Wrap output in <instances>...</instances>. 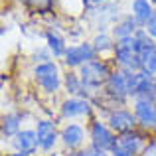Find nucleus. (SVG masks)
<instances>
[{"label":"nucleus","mask_w":156,"mask_h":156,"mask_svg":"<svg viewBox=\"0 0 156 156\" xmlns=\"http://www.w3.org/2000/svg\"><path fill=\"white\" fill-rule=\"evenodd\" d=\"M138 71H125V69H113L105 83V95L109 97L113 103H125L126 99H134L136 97V75Z\"/></svg>","instance_id":"nucleus-1"},{"label":"nucleus","mask_w":156,"mask_h":156,"mask_svg":"<svg viewBox=\"0 0 156 156\" xmlns=\"http://www.w3.org/2000/svg\"><path fill=\"white\" fill-rule=\"evenodd\" d=\"M77 73H79L81 81H83L85 97H87V99H93V97H95V91H99L101 87H105V83H107V79H109V75L113 73V69H111V65L107 63L105 59H99V57H97V59L81 65Z\"/></svg>","instance_id":"nucleus-2"},{"label":"nucleus","mask_w":156,"mask_h":156,"mask_svg":"<svg viewBox=\"0 0 156 156\" xmlns=\"http://www.w3.org/2000/svg\"><path fill=\"white\" fill-rule=\"evenodd\" d=\"M32 75H34V81L38 83V87L42 89L46 95H55L59 91V87L63 85V79H61V71L57 61H44V63H36L34 69H32Z\"/></svg>","instance_id":"nucleus-3"},{"label":"nucleus","mask_w":156,"mask_h":156,"mask_svg":"<svg viewBox=\"0 0 156 156\" xmlns=\"http://www.w3.org/2000/svg\"><path fill=\"white\" fill-rule=\"evenodd\" d=\"M144 133L146 130H130V133L119 134L111 154L113 156H140L142 150L148 144L144 138Z\"/></svg>","instance_id":"nucleus-4"},{"label":"nucleus","mask_w":156,"mask_h":156,"mask_svg":"<svg viewBox=\"0 0 156 156\" xmlns=\"http://www.w3.org/2000/svg\"><path fill=\"white\" fill-rule=\"evenodd\" d=\"M89 142H91V148L101 150V152H111L117 142V136L115 130L107 125V121H101V119H95L89 125Z\"/></svg>","instance_id":"nucleus-5"},{"label":"nucleus","mask_w":156,"mask_h":156,"mask_svg":"<svg viewBox=\"0 0 156 156\" xmlns=\"http://www.w3.org/2000/svg\"><path fill=\"white\" fill-rule=\"evenodd\" d=\"M113 61L119 69H125V71H140L142 63H140V55L134 50L133 38H126L117 42L113 51Z\"/></svg>","instance_id":"nucleus-6"},{"label":"nucleus","mask_w":156,"mask_h":156,"mask_svg":"<svg viewBox=\"0 0 156 156\" xmlns=\"http://www.w3.org/2000/svg\"><path fill=\"white\" fill-rule=\"evenodd\" d=\"M59 117L65 121L73 119H91L93 117V105L87 97H67L59 105Z\"/></svg>","instance_id":"nucleus-7"},{"label":"nucleus","mask_w":156,"mask_h":156,"mask_svg":"<svg viewBox=\"0 0 156 156\" xmlns=\"http://www.w3.org/2000/svg\"><path fill=\"white\" fill-rule=\"evenodd\" d=\"M97 59V51L93 48L91 42H79V44H71L67 48L63 55V63L69 69H79L81 65L89 63V61Z\"/></svg>","instance_id":"nucleus-8"},{"label":"nucleus","mask_w":156,"mask_h":156,"mask_svg":"<svg viewBox=\"0 0 156 156\" xmlns=\"http://www.w3.org/2000/svg\"><path fill=\"white\" fill-rule=\"evenodd\" d=\"M133 113L140 130H154L156 129V101L134 97L133 99Z\"/></svg>","instance_id":"nucleus-9"},{"label":"nucleus","mask_w":156,"mask_h":156,"mask_svg":"<svg viewBox=\"0 0 156 156\" xmlns=\"http://www.w3.org/2000/svg\"><path fill=\"white\" fill-rule=\"evenodd\" d=\"M107 125L115 130V134H125V133H130V130H136L138 122H136L133 109H125V107L117 109L115 107L107 115Z\"/></svg>","instance_id":"nucleus-10"},{"label":"nucleus","mask_w":156,"mask_h":156,"mask_svg":"<svg viewBox=\"0 0 156 156\" xmlns=\"http://www.w3.org/2000/svg\"><path fill=\"white\" fill-rule=\"evenodd\" d=\"M34 129H36V134H38L40 150L42 152H51L55 148L57 140H59V130H57L55 122L50 121V119H40Z\"/></svg>","instance_id":"nucleus-11"},{"label":"nucleus","mask_w":156,"mask_h":156,"mask_svg":"<svg viewBox=\"0 0 156 156\" xmlns=\"http://www.w3.org/2000/svg\"><path fill=\"white\" fill-rule=\"evenodd\" d=\"M87 136H89V133L85 130L83 125H79V122H67V125L59 130L61 144H63L67 150H71V152H77V150L83 146V142H85Z\"/></svg>","instance_id":"nucleus-12"},{"label":"nucleus","mask_w":156,"mask_h":156,"mask_svg":"<svg viewBox=\"0 0 156 156\" xmlns=\"http://www.w3.org/2000/svg\"><path fill=\"white\" fill-rule=\"evenodd\" d=\"M16 150L26 154H36L40 150V142H38V134H36V129H22L12 140Z\"/></svg>","instance_id":"nucleus-13"},{"label":"nucleus","mask_w":156,"mask_h":156,"mask_svg":"<svg viewBox=\"0 0 156 156\" xmlns=\"http://www.w3.org/2000/svg\"><path fill=\"white\" fill-rule=\"evenodd\" d=\"M138 28H142V26H138V22L130 14H125L117 20V24H115L113 28H111V34H113V38L117 40V42H121V40L133 38Z\"/></svg>","instance_id":"nucleus-14"},{"label":"nucleus","mask_w":156,"mask_h":156,"mask_svg":"<svg viewBox=\"0 0 156 156\" xmlns=\"http://www.w3.org/2000/svg\"><path fill=\"white\" fill-rule=\"evenodd\" d=\"M136 75H138V79H136V97H144V99L156 101V75L144 71V69H140Z\"/></svg>","instance_id":"nucleus-15"},{"label":"nucleus","mask_w":156,"mask_h":156,"mask_svg":"<svg viewBox=\"0 0 156 156\" xmlns=\"http://www.w3.org/2000/svg\"><path fill=\"white\" fill-rule=\"evenodd\" d=\"M44 40H46V48L50 50V53L55 59H63L65 51H67V44H65V38L59 34L57 30H53V28H50V30H46V34H44Z\"/></svg>","instance_id":"nucleus-16"},{"label":"nucleus","mask_w":156,"mask_h":156,"mask_svg":"<svg viewBox=\"0 0 156 156\" xmlns=\"http://www.w3.org/2000/svg\"><path fill=\"white\" fill-rule=\"evenodd\" d=\"M129 10H130L129 14L138 22V26L144 28V24L148 22V18L152 16V12H154V6H152L150 0H130Z\"/></svg>","instance_id":"nucleus-17"},{"label":"nucleus","mask_w":156,"mask_h":156,"mask_svg":"<svg viewBox=\"0 0 156 156\" xmlns=\"http://www.w3.org/2000/svg\"><path fill=\"white\" fill-rule=\"evenodd\" d=\"M93 48H95L97 55H105V53H113L115 46H117V40L113 38L111 32H97L91 40Z\"/></svg>","instance_id":"nucleus-18"},{"label":"nucleus","mask_w":156,"mask_h":156,"mask_svg":"<svg viewBox=\"0 0 156 156\" xmlns=\"http://www.w3.org/2000/svg\"><path fill=\"white\" fill-rule=\"evenodd\" d=\"M22 130V115L20 113H6L2 117V136L14 138Z\"/></svg>","instance_id":"nucleus-19"},{"label":"nucleus","mask_w":156,"mask_h":156,"mask_svg":"<svg viewBox=\"0 0 156 156\" xmlns=\"http://www.w3.org/2000/svg\"><path fill=\"white\" fill-rule=\"evenodd\" d=\"M63 87H65V91L69 93V97H85L83 81H81L79 73H75V71H69L67 75L63 77Z\"/></svg>","instance_id":"nucleus-20"},{"label":"nucleus","mask_w":156,"mask_h":156,"mask_svg":"<svg viewBox=\"0 0 156 156\" xmlns=\"http://www.w3.org/2000/svg\"><path fill=\"white\" fill-rule=\"evenodd\" d=\"M53 4L55 0H30L28 6H32L38 14H48V12H53Z\"/></svg>","instance_id":"nucleus-21"},{"label":"nucleus","mask_w":156,"mask_h":156,"mask_svg":"<svg viewBox=\"0 0 156 156\" xmlns=\"http://www.w3.org/2000/svg\"><path fill=\"white\" fill-rule=\"evenodd\" d=\"M144 30L148 32V36L152 40H156V8H154V12H152V16L148 18V22L144 24Z\"/></svg>","instance_id":"nucleus-22"},{"label":"nucleus","mask_w":156,"mask_h":156,"mask_svg":"<svg viewBox=\"0 0 156 156\" xmlns=\"http://www.w3.org/2000/svg\"><path fill=\"white\" fill-rule=\"evenodd\" d=\"M140 156H156V140H150L148 144H146V148L142 150Z\"/></svg>","instance_id":"nucleus-23"},{"label":"nucleus","mask_w":156,"mask_h":156,"mask_svg":"<svg viewBox=\"0 0 156 156\" xmlns=\"http://www.w3.org/2000/svg\"><path fill=\"white\" fill-rule=\"evenodd\" d=\"M81 156H113V154L101 152V150H95V148H87V150H81Z\"/></svg>","instance_id":"nucleus-24"},{"label":"nucleus","mask_w":156,"mask_h":156,"mask_svg":"<svg viewBox=\"0 0 156 156\" xmlns=\"http://www.w3.org/2000/svg\"><path fill=\"white\" fill-rule=\"evenodd\" d=\"M105 2H111V0H89V6H87V10L91 6H95V4H105Z\"/></svg>","instance_id":"nucleus-25"},{"label":"nucleus","mask_w":156,"mask_h":156,"mask_svg":"<svg viewBox=\"0 0 156 156\" xmlns=\"http://www.w3.org/2000/svg\"><path fill=\"white\" fill-rule=\"evenodd\" d=\"M6 156H30V154H26V152H20V150H14V152H8Z\"/></svg>","instance_id":"nucleus-26"},{"label":"nucleus","mask_w":156,"mask_h":156,"mask_svg":"<svg viewBox=\"0 0 156 156\" xmlns=\"http://www.w3.org/2000/svg\"><path fill=\"white\" fill-rule=\"evenodd\" d=\"M14 2H18V4H24V6H28V4H30V0H14Z\"/></svg>","instance_id":"nucleus-27"},{"label":"nucleus","mask_w":156,"mask_h":156,"mask_svg":"<svg viewBox=\"0 0 156 156\" xmlns=\"http://www.w3.org/2000/svg\"><path fill=\"white\" fill-rule=\"evenodd\" d=\"M150 2H152V6H154V8H156V0H150Z\"/></svg>","instance_id":"nucleus-28"},{"label":"nucleus","mask_w":156,"mask_h":156,"mask_svg":"<svg viewBox=\"0 0 156 156\" xmlns=\"http://www.w3.org/2000/svg\"><path fill=\"white\" fill-rule=\"evenodd\" d=\"M154 133H156V129H154Z\"/></svg>","instance_id":"nucleus-29"}]
</instances>
